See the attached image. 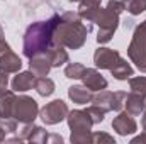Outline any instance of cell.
<instances>
[{"instance_id":"obj_1","label":"cell","mask_w":146,"mask_h":144,"mask_svg":"<svg viewBox=\"0 0 146 144\" xmlns=\"http://www.w3.org/2000/svg\"><path fill=\"white\" fill-rule=\"evenodd\" d=\"M61 20V15H53L48 20L31 24L24 34V54L31 59L37 54H44L53 44L54 31Z\"/></svg>"},{"instance_id":"obj_2","label":"cell","mask_w":146,"mask_h":144,"mask_svg":"<svg viewBox=\"0 0 146 144\" xmlns=\"http://www.w3.org/2000/svg\"><path fill=\"white\" fill-rule=\"evenodd\" d=\"M88 32H90V26H85L82 22L80 14L65 12L54 31L53 42L66 46L68 49H80L85 44Z\"/></svg>"},{"instance_id":"obj_3","label":"cell","mask_w":146,"mask_h":144,"mask_svg":"<svg viewBox=\"0 0 146 144\" xmlns=\"http://www.w3.org/2000/svg\"><path fill=\"white\" fill-rule=\"evenodd\" d=\"M92 22H97V26H99L97 41L100 44H104V42H109L112 36H114V32H115V29L119 26V15L114 14L112 10H109L107 7L106 9L99 7L97 12L92 17Z\"/></svg>"},{"instance_id":"obj_4","label":"cell","mask_w":146,"mask_h":144,"mask_svg":"<svg viewBox=\"0 0 146 144\" xmlns=\"http://www.w3.org/2000/svg\"><path fill=\"white\" fill-rule=\"evenodd\" d=\"M127 54L131 58L133 63H136V66L146 73V20L136 27L133 41L127 48Z\"/></svg>"},{"instance_id":"obj_5","label":"cell","mask_w":146,"mask_h":144,"mask_svg":"<svg viewBox=\"0 0 146 144\" xmlns=\"http://www.w3.org/2000/svg\"><path fill=\"white\" fill-rule=\"evenodd\" d=\"M37 110L39 108L34 98L27 95H21V97H15L12 117L22 124H29V122H34V119L37 117Z\"/></svg>"},{"instance_id":"obj_6","label":"cell","mask_w":146,"mask_h":144,"mask_svg":"<svg viewBox=\"0 0 146 144\" xmlns=\"http://www.w3.org/2000/svg\"><path fill=\"white\" fill-rule=\"evenodd\" d=\"M68 112L70 110H68L66 104L63 100H53L51 104H48L46 107L41 110V119H42L44 124L53 126V124H58L63 119H66Z\"/></svg>"},{"instance_id":"obj_7","label":"cell","mask_w":146,"mask_h":144,"mask_svg":"<svg viewBox=\"0 0 146 144\" xmlns=\"http://www.w3.org/2000/svg\"><path fill=\"white\" fill-rule=\"evenodd\" d=\"M121 59V54L114 49H109V48H99L94 54V63L97 68L100 70H110L114 68Z\"/></svg>"},{"instance_id":"obj_8","label":"cell","mask_w":146,"mask_h":144,"mask_svg":"<svg viewBox=\"0 0 146 144\" xmlns=\"http://www.w3.org/2000/svg\"><path fill=\"white\" fill-rule=\"evenodd\" d=\"M68 119V126L72 129V132H78V131H90L94 126V120L90 119L87 110H73L68 112L66 115Z\"/></svg>"},{"instance_id":"obj_9","label":"cell","mask_w":146,"mask_h":144,"mask_svg":"<svg viewBox=\"0 0 146 144\" xmlns=\"http://www.w3.org/2000/svg\"><path fill=\"white\" fill-rule=\"evenodd\" d=\"M112 127H114V131H115L117 134H121V136L133 134V132H136V129H138L136 120L131 117L129 112H122V114H119V115L112 120Z\"/></svg>"},{"instance_id":"obj_10","label":"cell","mask_w":146,"mask_h":144,"mask_svg":"<svg viewBox=\"0 0 146 144\" xmlns=\"http://www.w3.org/2000/svg\"><path fill=\"white\" fill-rule=\"evenodd\" d=\"M82 80H83L85 87L88 90H92V92H100V90H104L107 87V80L94 68H85Z\"/></svg>"},{"instance_id":"obj_11","label":"cell","mask_w":146,"mask_h":144,"mask_svg":"<svg viewBox=\"0 0 146 144\" xmlns=\"http://www.w3.org/2000/svg\"><path fill=\"white\" fill-rule=\"evenodd\" d=\"M36 78H37V76L33 71L19 73V75L12 80V90H14V92H27L29 88H33V87H34Z\"/></svg>"},{"instance_id":"obj_12","label":"cell","mask_w":146,"mask_h":144,"mask_svg":"<svg viewBox=\"0 0 146 144\" xmlns=\"http://www.w3.org/2000/svg\"><path fill=\"white\" fill-rule=\"evenodd\" d=\"M15 104V95L10 90H0V119H9L12 117Z\"/></svg>"},{"instance_id":"obj_13","label":"cell","mask_w":146,"mask_h":144,"mask_svg":"<svg viewBox=\"0 0 146 144\" xmlns=\"http://www.w3.org/2000/svg\"><path fill=\"white\" fill-rule=\"evenodd\" d=\"M48 56V59L51 61V66H61L63 63H68V53L63 49L61 44H56L53 42L49 46V49L44 53Z\"/></svg>"},{"instance_id":"obj_14","label":"cell","mask_w":146,"mask_h":144,"mask_svg":"<svg viewBox=\"0 0 146 144\" xmlns=\"http://www.w3.org/2000/svg\"><path fill=\"white\" fill-rule=\"evenodd\" d=\"M21 66H22V61H21V58H19L15 53L7 51L5 54L0 56V70H3V71L17 73L21 70Z\"/></svg>"},{"instance_id":"obj_15","label":"cell","mask_w":146,"mask_h":144,"mask_svg":"<svg viewBox=\"0 0 146 144\" xmlns=\"http://www.w3.org/2000/svg\"><path fill=\"white\" fill-rule=\"evenodd\" d=\"M29 66H31V71L34 73L36 76H46L49 73V70L53 68L51 66V61L48 59L46 54H37L34 58H31Z\"/></svg>"},{"instance_id":"obj_16","label":"cell","mask_w":146,"mask_h":144,"mask_svg":"<svg viewBox=\"0 0 146 144\" xmlns=\"http://www.w3.org/2000/svg\"><path fill=\"white\" fill-rule=\"evenodd\" d=\"M68 97L75 104H88V102H92L94 95H92V90H88L85 85H76L68 90Z\"/></svg>"},{"instance_id":"obj_17","label":"cell","mask_w":146,"mask_h":144,"mask_svg":"<svg viewBox=\"0 0 146 144\" xmlns=\"http://www.w3.org/2000/svg\"><path fill=\"white\" fill-rule=\"evenodd\" d=\"M126 108H127V112L131 114V115H139L143 110H145V97L143 95H139V93H134V92H131L129 95H127V98H126Z\"/></svg>"},{"instance_id":"obj_18","label":"cell","mask_w":146,"mask_h":144,"mask_svg":"<svg viewBox=\"0 0 146 144\" xmlns=\"http://www.w3.org/2000/svg\"><path fill=\"white\" fill-rule=\"evenodd\" d=\"M100 7V0H80V17L82 19H87L88 22H92V17L94 14L97 12V9Z\"/></svg>"},{"instance_id":"obj_19","label":"cell","mask_w":146,"mask_h":144,"mask_svg":"<svg viewBox=\"0 0 146 144\" xmlns=\"http://www.w3.org/2000/svg\"><path fill=\"white\" fill-rule=\"evenodd\" d=\"M34 88L37 90L39 95L48 97L54 92V83H53V80H49L46 76H37L36 81H34Z\"/></svg>"},{"instance_id":"obj_20","label":"cell","mask_w":146,"mask_h":144,"mask_svg":"<svg viewBox=\"0 0 146 144\" xmlns=\"http://www.w3.org/2000/svg\"><path fill=\"white\" fill-rule=\"evenodd\" d=\"M110 73H112L117 80H127L129 76H133V68H131V65H129L127 61H124V59L121 58L119 63H117L114 68H110Z\"/></svg>"},{"instance_id":"obj_21","label":"cell","mask_w":146,"mask_h":144,"mask_svg":"<svg viewBox=\"0 0 146 144\" xmlns=\"http://www.w3.org/2000/svg\"><path fill=\"white\" fill-rule=\"evenodd\" d=\"M110 98H112V92H104V90H100L97 95L92 97V102H94V105H99V107L104 108L106 112H109L110 110Z\"/></svg>"},{"instance_id":"obj_22","label":"cell","mask_w":146,"mask_h":144,"mask_svg":"<svg viewBox=\"0 0 146 144\" xmlns=\"http://www.w3.org/2000/svg\"><path fill=\"white\" fill-rule=\"evenodd\" d=\"M83 71H85V66L82 63H70L66 68H65V75L66 78H73V80H80L83 76Z\"/></svg>"},{"instance_id":"obj_23","label":"cell","mask_w":146,"mask_h":144,"mask_svg":"<svg viewBox=\"0 0 146 144\" xmlns=\"http://www.w3.org/2000/svg\"><path fill=\"white\" fill-rule=\"evenodd\" d=\"M129 85H131V92H134V93H139V95L146 97V76L131 78Z\"/></svg>"},{"instance_id":"obj_24","label":"cell","mask_w":146,"mask_h":144,"mask_svg":"<svg viewBox=\"0 0 146 144\" xmlns=\"http://www.w3.org/2000/svg\"><path fill=\"white\" fill-rule=\"evenodd\" d=\"M126 98H127L126 92H114L110 98V110H121L126 104Z\"/></svg>"},{"instance_id":"obj_25","label":"cell","mask_w":146,"mask_h":144,"mask_svg":"<svg viewBox=\"0 0 146 144\" xmlns=\"http://www.w3.org/2000/svg\"><path fill=\"white\" fill-rule=\"evenodd\" d=\"M126 9H127L133 15H138V14H141V12L146 10V0H127Z\"/></svg>"},{"instance_id":"obj_26","label":"cell","mask_w":146,"mask_h":144,"mask_svg":"<svg viewBox=\"0 0 146 144\" xmlns=\"http://www.w3.org/2000/svg\"><path fill=\"white\" fill-rule=\"evenodd\" d=\"M87 112H88L90 119L94 120V124H99V122H102V120H104L106 110H104L102 107H99V105H92V107L87 108Z\"/></svg>"},{"instance_id":"obj_27","label":"cell","mask_w":146,"mask_h":144,"mask_svg":"<svg viewBox=\"0 0 146 144\" xmlns=\"http://www.w3.org/2000/svg\"><path fill=\"white\" fill-rule=\"evenodd\" d=\"M27 139L33 141V143H46V141H48V134H46V131H42L41 127H33V132L29 134Z\"/></svg>"},{"instance_id":"obj_28","label":"cell","mask_w":146,"mask_h":144,"mask_svg":"<svg viewBox=\"0 0 146 144\" xmlns=\"http://www.w3.org/2000/svg\"><path fill=\"white\" fill-rule=\"evenodd\" d=\"M0 127L5 132H15L17 131V120L9 117V119H0Z\"/></svg>"},{"instance_id":"obj_29","label":"cell","mask_w":146,"mask_h":144,"mask_svg":"<svg viewBox=\"0 0 146 144\" xmlns=\"http://www.w3.org/2000/svg\"><path fill=\"white\" fill-rule=\"evenodd\" d=\"M107 9L112 10L114 14H117V15H119V14L126 9V3H124L122 0H110L109 3H107Z\"/></svg>"},{"instance_id":"obj_30","label":"cell","mask_w":146,"mask_h":144,"mask_svg":"<svg viewBox=\"0 0 146 144\" xmlns=\"http://www.w3.org/2000/svg\"><path fill=\"white\" fill-rule=\"evenodd\" d=\"M92 141H95V143H114V139L109 134H92Z\"/></svg>"},{"instance_id":"obj_31","label":"cell","mask_w":146,"mask_h":144,"mask_svg":"<svg viewBox=\"0 0 146 144\" xmlns=\"http://www.w3.org/2000/svg\"><path fill=\"white\" fill-rule=\"evenodd\" d=\"M7 75H9L7 71L0 70V90L7 88V85H9V76H7Z\"/></svg>"},{"instance_id":"obj_32","label":"cell","mask_w":146,"mask_h":144,"mask_svg":"<svg viewBox=\"0 0 146 144\" xmlns=\"http://www.w3.org/2000/svg\"><path fill=\"white\" fill-rule=\"evenodd\" d=\"M141 126H143V131L146 132V112H145V115H143V119H141Z\"/></svg>"},{"instance_id":"obj_33","label":"cell","mask_w":146,"mask_h":144,"mask_svg":"<svg viewBox=\"0 0 146 144\" xmlns=\"http://www.w3.org/2000/svg\"><path fill=\"white\" fill-rule=\"evenodd\" d=\"M3 139H5V131L0 127V141H3Z\"/></svg>"},{"instance_id":"obj_34","label":"cell","mask_w":146,"mask_h":144,"mask_svg":"<svg viewBox=\"0 0 146 144\" xmlns=\"http://www.w3.org/2000/svg\"><path fill=\"white\" fill-rule=\"evenodd\" d=\"M3 39V31H2V27H0V41Z\"/></svg>"},{"instance_id":"obj_35","label":"cell","mask_w":146,"mask_h":144,"mask_svg":"<svg viewBox=\"0 0 146 144\" xmlns=\"http://www.w3.org/2000/svg\"><path fill=\"white\" fill-rule=\"evenodd\" d=\"M145 108H146V97H145Z\"/></svg>"},{"instance_id":"obj_36","label":"cell","mask_w":146,"mask_h":144,"mask_svg":"<svg viewBox=\"0 0 146 144\" xmlns=\"http://www.w3.org/2000/svg\"><path fill=\"white\" fill-rule=\"evenodd\" d=\"M72 2H80V0H72Z\"/></svg>"},{"instance_id":"obj_37","label":"cell","mask_w":146,"mask_h":144,"mask_svg":"<svg viewBox=\"0 0 146 144\" xmlns=\"http://www.w3.org/2000/svg\"><path fill=\"white\" fill-rule=\"evenodd\" d=\"M122 2H127V0H122Z\"/></svg>"}]
</instances>
